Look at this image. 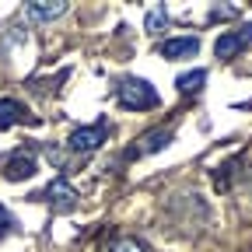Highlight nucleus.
I'll return each instance as SVG.
<instances>
[{
	"instance_id": "39448f33",
	"label": "nucleus",
	"mask_w": 252,
	"mask_h": 252,
	"mask_svg": "<svg viewBox=\"0 0 252 252\" xmlns=\"http://www.w3.org/2000/svg\"><path fill=\"white\" fill-rule=\"evenodd\" d=\"M200 53V39L196 35H175L168 42H161V56L165 60H186V56H196Z\"/></svg>"
},
{
	"instance_id": "20e7f679",
	"label": "nucleus",
	"mask_w": 252,
	"mask_h": 252,
	"mask_svg": "<svg viewBox=\"0 0 252 252\" xmlns=\"http://www.w3.org/2000/svg\"><path fill=\"white\" fill-rule=\"evenodd\" d=\"M32 175H35V158H32V154L18 151V154H11L7 161H4V179L25 182V179H32Z\"/></svg>"
},
{
	"instance_id": "9d476101",
	"label": "nucleus",
	"mask_w": 252,
	"mask_h": 252,
	"mask_svg": "<svg viewBox=\"0 0 252 252\" xmlns=\"http://www.w3.org/2000/svg\"><path fill=\"white\" fill-rule=\"evenodd\" d=\"M203 84H207V70H203V67H200V70H186V74H179V81H175V88H179L182 94H196Z\"/></svg>"
},
{
	"instance_id": "7ed1b4c3",
	"label": "nucleus",
	"mask_w": 252,
	"mask_h": 252,
	"mask_svg": "<svg viewBox=\"0 0 252 252\" xmlns=\"http://www.w3.org/2000/svg\"><path fill=\"white\" fill-rule=\"evenodd\" d=\"M67 144H70V151H77V154L98 151V147L105 144V119H98V123H91V126H81V130H74Z\"/></svg>"
},
{
	"instance_id": "f8f14e48",
	"label": "nucleus",
	"mask_w": 252,
	"mask_h": 252,
	"mask_svg": "<svg viewBox=\"0 0 252 252\" xmlns=\"http://www.w3.org/2000/svg\"><path fill=\"white\" fill-rule=\"evenodd\" d=\"M109 252H144V245H140L137 238H119V242H112Z\"/></svg>"
},
{
	"instance_id": "f257e3e1",
	"label": "nucleus",
	"mask_w": 252,
	"mask_h": 252,
	"mask_svg": "<svg viewBox=\"0 0 252 252\" xmlns=\"http://www.w3.org/2000/svg\"><path fill=\"white\" fill-rule=\"evenodd\" d=\"M116 102L123 109L144 112V109H158V105H161V94H158L154 84L144 81V77H123L119 88H116Z\"/></svg>"
},
{
	"instance_id": "9b49d317",
	"label": "nucleus",
	"mask_w": 252,
	"mask_h": 252,
	"mask_svg": "<svg viewBox=\"0 0 252 252\" xmlns=\"http://www.w3.org/2000/svg\"><path fill=\"white\" fill-rule=\"evenodd\" d=\"M144 28L151 32V35H158V32L165 28V7H154V11L144 18Z\"/></svg>"
},
{
	"instance_id": "f03ea898",
	"label": "nucleus",
	"mask_w": 252,
	"mask_h": 252,
	"mask_svg": "<svg viewBox=\"0 0 252 252\" xmlns=\"http://www.w3.org/2000/svg\"><path fill=\"white\" fill-rule=\"evenodd\" d=\"M252 46V25H238L235 32H224L217 42H214V56L217 60H231L238 53H245Z\"/></svg>"
},
{
	"instance_id": "423d86ee",
	"label": "nucleus",
	"mask_w": 252,
	"mask_h": 252,
	"mask_svg": "<svg viewBox=\"0 0 252 252\" xmlns=\"http://www.w3.org/2000/svg\"><path fill=\"white\" fill-rule=\"evenodd\" d=\"M18 123H32L28 109L18 98H0V133L11 130V126H18Z\"/></svg>"
},
{
	"instance_id": "1a4fd4ad",
	"label": "nucleus",
	"mask_w": 252,
	"mask_h": 252,
	"mask_svg": "<svg viewBox=\"0 0 252 252\" xmlns=\"http://www.w3.org/2000/svg\"><path fill=\"white\" fill-rule=\"evenodd\" d=\"M46 196H49V200H53L60 210H70V207L77 203V193L70 189V182H63V179H53V182H49Z\"/></svg>"
},
{
	"instance_id": "6e6552de",
	"label": "nucleus",
	"mask_w": 252,
	"mask_h": 252,
	"mask_svg": "<svg viewBox=\"0 0 252 252\" xmlns=\"http://www.w3.org/2000/svg\"><path fill=\"white\" fill-rule=\"evenodd\" d=\"M175 140V133L168 130V126H161V130H151L137 140V154H158V151H165L168 144Z\"/></svg>"
},
{
	"instance_id": "0eeeda50",
	"label": "nucleus",
	"mask_w": 252,
	"mask_h": 252,
	"mask_svg": "<svg viewBox=\"0 0 252 252\" xmlns=\"http://www.w3.org/2000/svg\"><path fill=\"white\" fill-rule=\"evenodd\" d=\"M25 11H28L32 21H56V18L67 14V4L63 0H32Z\"/></svg>"
},
{
	"instance_id": "ddd939ff",
	"label": "nucleus",
	"mask_w": 252,
	"mask_h": 252,
	"mask_svg": "<svg viewBox=\"0 0 252 252\" xmlns=\"http://www.w3.org/2000/svg\"><path fill=\"white\" fill-rule=\"evenodd\" d=\"M238 11L235 7H217V11H210V18H235Z\"/></svg>"
}]
</instances>
